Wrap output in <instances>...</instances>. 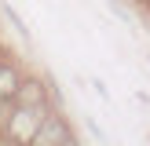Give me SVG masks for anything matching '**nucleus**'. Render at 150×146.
I'll return each instance as SVG.
<instances>
[{
    "instance_id": "1",
    "label": "nucleus",
    "mask_w": 150,
    "mask_h": 146,
    "mask_svg": "<svg viewBox=\"0 0 150 146\" xmlns=\"http://www.w3.org/2000/svg\"><path fill=\"white\" fill-rule=\"evenodd\" d=\"M44 117H48V106H18V102H15L11 117H7V124H4V135L15 139V142H33V135H37V128H40Z\"/></svg>"
},
{
    "instance_id": "2",
    "label": "nucleus",
    "mask_w": 150,
    "mask_h": 146,
    "mask_svg": "<svg viewBox=\"0 0 150 146\" xmlns=\"http://www.w3.org/2000/svg\"><path fill=\"white\" fill-rule=\"evenodd\" d=\"M33 142H37V146H44V142H48V146H51V142H62V146H70V142H73V131L66 128V121H62L59 113H48V117L40 121V128H37Z\"/></svg>"
},
{
    "instance_id": "3",
    "label": "nucleus",
    "mask_w": 150,
    "mask_h": 146,
    "mask_svg": "<svg viewBox=\"0 0 150 146\" xmlns=\"http://www.w3.org/2000/svg\"><path fill=\"white\" fill-rule=\"evenodd\" d=\"M15 102H18V106H48V91H44L40 80H18Z\"/></svg>"
},
{
    "instance_id": "4",
    "label": "nucleus",
    "mask_w": 150,
    "mask_h": 146,
    "mask_svg": "<svg viewBox=\"0 0 150 146\" xmlns=\"http://www.w3.org/2000/svg\"><path fill=\"white\" fill-rule=\"evenodd\" d=\"M18 69H15L11 62H0V102L4 99H15V91H18Z\"/></svg>"
},
{
    "instance_id": "5",
    "label": "nucleus",
    "mask_w": 150,
    "mask_h": 146,
    "mask_svg": "<svg viewBox=\"0 0 150 146\" xmlns=\"http://www.w3.org/2000/svg\"><path fill=\"white\" fill-rule=\"evenodd\" d=\"M4 18H7V22H11V26H15V29H18V36H29V29H26V22H22V18H18V11H15V7H11V4H4Z\"/></svg>"
}]
</instances>
